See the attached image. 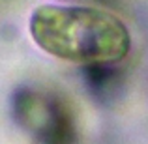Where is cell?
Returning a JSON list of instances; mask_svg holds the SVG:
<instances>
[{
    "label": "cell",
    "mask_w": 148,
    "mask_h": 144,
    "mask_svg": "<svg viewBox=\"0 0 148 144\" xmlns=\"http://www.w3.org/2000/svg\"><path fill=\"white\" fill-rule=\"evenodd\" d=\"M28 30L41 51L73 64H112L126 58L131 40L118 15L92 6L43 4Z\"/></svg>",
    "instance_id": "6da1fadb"
}]
</instances>
